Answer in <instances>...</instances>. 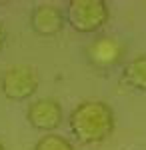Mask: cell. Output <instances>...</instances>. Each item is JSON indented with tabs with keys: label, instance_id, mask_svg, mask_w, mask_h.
I'll use <instances>...</instances> for the list:
<instances>
[{
	"label": "cell",
	"instance_id": "obj_4",
	"mask_svg": "<svg viewBox=\"0 0 146 150\" xmlns=\"http://www.w3.org/2000/svg\"><path fill=\"white\" fill-rule=\"evenodd\" d=\"M26 120H28V124L32 128L50 134L52 130H56L62 124L64 112H62V106H60L58 100H54V98H40V100H34L28 106Z\"/></svg>",
	"mask_w": 146,
	"mask_h": 150
},
{
	"label": "cell",
	"instance_id": "obj_7",
	"mask_svg": "<svg viewBox=\"0 0 146 150\" xmlns=\"http://www.w3.org/2000/svg\"><path fill=\"white\" fill-rule=\"evenodd\" d=\"M122 82L138 92H146V54L134 56L122 70Z\"/></svg>",
	"mask_w": 146,
	"mask_h": 150
},
{
	"label": "cell",
	"instance_id": "obj_3",
	"mask_svg": "<svg viewBox=\"0 0 146 150\" xmlns=\"http://www.w3.org/2000/svg\"><path fill=\"white\" fill-rule=\"evenodd\" d=\"M38 84H40V78H38L36 68L18 64V66H10L8 70H4L0 88L8 100L22 102V100H28L38 90Z\"/></svg>",
	"mask_w": 146,
	"mask_h": 150
},
{
	"label": "cell",
	"instance_id": "obj_8",
	"mask_svg": "<svg viewBox=\"0 0 146 150\" xmlns=\"http://www.w3.org/2000/svg\"><path fill=\"white\" fill-rule=\"evenodd\" d=\"M34 150H74V146L64 136L50 132V134H44L42 138H38V142L34 144Z\"/></svg>",
	"mask_w": 146,
	"mask_h": 150
},
{
	"label": "cell",
	"instance_id": "obj_9",
	"mask_svg": "<svg viewBox=\"0 0 146 150\" xmlns=\"http://www.w3.org/2000/svg\"><path fill=\"white\" fill-rule=\"evenodd\" d=\"M4 40H6V34H4V28H2V24H0V50L4 46Z\"/></svg>",
	"mask_w": 146,
	"mask_h": 150
},
{
	"label": "cell",
	"instance_id": "obj_2",
	"mask_svg": "<svg viewBox=\"0 0 146 150\" xmlns=\"http://www.w3.org/2000/svg\"><path fill=\"white\" fill-rule=\"evenodd\" d=\"M108 4L104 0H68L64 18L80 34H92L108 22Z\"/></svg>",
	"mask_w": 146,
	"mask_h": 150
},
{
	"label": "cell",
	"instance_id": "obj_10",
	"mask_svg": "<svg viewBox=\"0 0 146 150\" xmlns=\"http://www.w3.org/2000/svg\"><path fill=\"white\" fill-rule=\"evenodd\" d=\"M0 150H6V148H4V144H2V142H0Z\"/></svg>",
	"mask_w": 146,
	"mask_h": 150
},
{
	"label": "cell",
	"instance_id": "obj_5",
	"mask_svg": "<svg viewBox=\"0 0 146 150\" xmlns=\"http://www.w3.org/2000/svg\"><path fill=\"white\" fill-rule=\"evenodd\" d=\"M124 56V44L118 38L102 36L88 46V60L92 66L100 70H108L116 66Z\"/></svg>",
	"mask_w": 146,
	"mask_h": 150
},
{
	"label": "cell",
	"instance_id": "obj_6",
	"mask_svg": "<svg viewBox=\"0 0 146 150\" xmlns=\"http://www.w3.org/2000/svg\"><path fill=\"white\" fill-rule=\"evenodd\" d=\"M64 24V12L54 4H40L30 14V26L38 36H56Z\"/></svg>",
	"mask_w": 146,
	"mask_h": 150
},
{
	"label": "cell",
	"instance_id": "obj_1",
	"mask_svg": "<svg viewBox=\"0 0 146 150\" xmlns=\"http://www.w3.org/2000/svg\"><path fill=\"white\" fill-rule=\"evenodd\" d=\"M114 112L102 100L80 102L68 118L70 132L80 144H100L114 132Z\"/></svg>",
	"mask_w": 146,
	"mask_h": 150
}]
</instances>
